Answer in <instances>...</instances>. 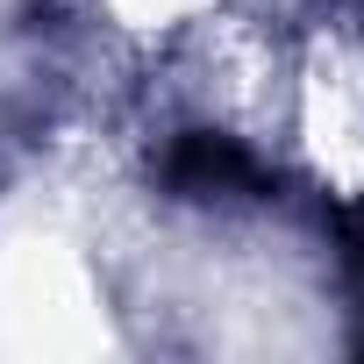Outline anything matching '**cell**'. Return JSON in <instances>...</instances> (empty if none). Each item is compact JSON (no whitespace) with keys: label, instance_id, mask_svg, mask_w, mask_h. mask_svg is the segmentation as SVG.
<instances>
[{"label":"cell","instance_id":"cell-1","mask_svg":"<svg viewBox=\"0 0 364 364\" xmlns=\"http://www.w3.org/2000/svg\"><path fill=\"white\" fill-rule=\"evenodd\" d=\"M164 178L186 200H243L264 186V164L236 143V136H215V129H193V136H178L171 157H164Z\"/></svg>","mask_w":364,"mask_h":364}]
</instances>
